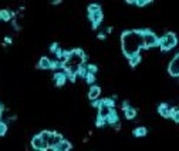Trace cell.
<instances>
[{
    "label": "cell",
    "instance_id": "obj_1",
    "mask_svg": "<svg viewBox=\"0 0 179 151\" xmlns=\"http://www.w3.org/2000/svg\"><path fill=\"white\" fill-rule=\"evenodd\" d=\"M121 49L122 54L130 59L132 56L139 54L144 49V41H142V30H125L121 34Z\"/></svg>",
    "mask_w": 179,
    "mask_h": 151
},
{
    "label": "cell",
    "instance_id": "obj_2",
    "mask_svg": "<svg viewBox=\"0 0 179 151\" xmlns=\"http://www.w3.org/2000/svg\"><path fill=\"white\" fill-rule=\"evenodd\" d=\"M176 44H178V37H176V34L173 33V31H168L165 36L159 37V49L162 50V51H169V50H172L173 47H176Z\"/></svg>",
    "mask_w": 179,
    "mask_h": 151
},
{
    "label": "cell",
    "instance_id": "obj_3",
    "mask_svg": "<svg viewBox=\"0 0 179 151\" xmlns=\"http://www.w3.org/2000/svg\"><path fill=\"white\" fill-rule=\"evenodd\" d=\"M142 41H144V49H152L159 44V37L149 29L142 30Z\"/></svg>",
    "mask_w": 179,
    "mask_h": 151
},
{
    "label": "cell",
    "instance_id": "obj_4",
    "mask_svg": "<svg viewBox=\"0 0 179 151\" xmlns=\"http://www.w3.org/2000/svg\"><path fill=\"white\" fill-rule=\"evenodd\" d=\"M88 19H90V22H91V24H93V29L95 30V29L98 27V24H101L102 19H104L102 9L100 7V9H97V10H88Z\"/></svg>",
    "mask_w": 179,
    "mask_h": 151
},
{
    "label": "cell",
    "instance_id": "obj_5",
    "mask_svg": "<svg viewBox=\"0 0 179 151\" xmlns=\"http://www.w3.org/2000/svg\"><path fill=\"white\" fill-rule=\"evenodd\" d=\"M31 147H33V150L36 151H49V144H47L46 141H43V138H41L40 136H33V138H31Z\"/></svg>",
    "mask_w": 179,
    "mask_h": 151
},
{
    "label": "cell",
    "instance_id": "obj_6",
    "mask_svg": "<svg viewBox=\"0 0 179 151\" xmlns=\"http://www.w3.org/2000/svg\"><path fill=\"white\" fill-rule=\"evenodd\" d=\"M168 73L171 77H179V53H176L175 57L171 60L168 66Z\"/></svg>",
    "mask_w": 179,
    "mask_h": 151
},
{
    "label": "cell",
    "instance_id": "obj_7",
    "mask_svg": "<svg viewBox=\"0 0 179 151\" xmlns=\"http://www.w3.org/2000/svg\"><path fill=\"white\" fill-rule=\"evenodd\" d=\"M64 140V137L61 136L60 133H56V131H51V134H50V138H49V148H54L56 145H59L60 143Z\"/></svg>",
    "mask_w": 179,
    "mask_h": 151
},
{
    "label": "cell",
    "instance_id": "obj_8",
    "mask_svg": "<svg viewBox=\"0 0 179 151\" xmlns=\"http://www.w3.org/2000/svg\"><path fill=\"white\" fill-rule=\"evenodd\" d=\"M37 68H40V70H53V60H50L49 57H41L37 63Z\"/></svg>",
    "mask_w": 179,
    "mask_h": 151
},
{
    "label": "cell",
    "instance_id": "obj_9",
    "mask_svg": "<svg viewBox=\"0 0 179 151\" xmlns=\"http://www.w3.org/2000/svg\"><path fill=\"white\" fill-rule=\"evenodd\" d=\"M158 114H159L161 117H164V118H169L171 107L166 104V103H161V104L158 105Z\"/></svg>",
    "mask_w": 179,
    "mask_h": 151
},
{
    "label": "cell",
    "instance_id": "obj_10",
    "mask_svg": "<svg viewBox=\"0 0 179 151\" xmlns=\"http://www.w3.org/2000/svg\"><path fill=\"white\" fill-rule=\"evenodd\" d=\"M112 110H114V108L108 107V105H105L104 103H102V100H101V105L98 107V116H97V117H100V118H107Z\"/></svg>",
    "mask_w": 179,
    "mask_h": 151
},
{
    "label": "cell",
    "instance_id": "obj_11",
    "mask_svg": "<svg viewBox=\"0 0 179 151\" xmlns=\"http://www.w3.org/2000/svg\"><path fill=\"white\" fill-rule=\"evenodd\" d=\"M101 96V89L98 86H91L90 87V91H88V99L91 101H95V100L100 99Z\"/></svg>",
    "mask_w": 179,
    "mask_h": 151
},
{
    "label": "cell",
    "instance_id": "obj_12",
    "mask_svg": "<svg viewBox=\"0 0 179 151\" xmlns=\"http://www.w3.org/2000/svg\"><path fill=\"white\" fill-rule=\"evenodd\" d=\"M71 148H73V144L68 140H63L59 145H56V147L53 148V151H70Z\"/></svg>",
    "mask_w": 179,
    "mask_h": 151
},
{
    "label": "cell",
    "instance_id": "obj_13",
    "mask_svg": "<svg viewBox=\"0 0 179 151\" xmlns=\"http://www.w3.org/2000/svg\"><path fill=\"white\" fill-rule=\"evenodd\" d=\"M107 124H110V126H117V124H120V118H118V114H117V110H112L111 113H110V116L107 118Z\"/></svg>",
    "mask_w": 179,
    "mask_h": 151
},
{
    "label": "cell",
    "instance_id": "obj_14",
    "mask_svg": "<svg viewBox=\"0 0 179 151\" xmlns=\"http://www.w3.org/2000/svg\"><path fill=\"white\" fill-rule=\"evenodd\" d=\"M54 80H56L57 87H63L67 81V74L65 73H54Z\"/></svg>",
    "mask_w": 179,
    "mask_h": 151
},
{
    "label": "cell",
    "instance_id": "obj_15",
    "mask_svg": "<svg viewBox=\"0 0 179 151\" xmlns=\"http://www.w3.org/2000/svg\"><path fill=\"white\" fill-rule=\"evenodd\" d=\"M14 17V12H10V10H0V20H3V22H10L12 19Z\"/></svg>",
    "mask_w": 179,
    "mask_h": 151
},
{
    "label": "cell",
    "instance_id": "obj_16",
    "mask_svg": "<svg viewBox=\"0 0 179 151\" xmlns=\"http://www.w3.org/2000/svg\"><path fill=\"white\" fill-rule=\"evenodd\" d=\"M136 114H138V111H136L134 107H131V105L128 108H125V110H124V116H125V118H127V120H134V118L136 117Z\"/></svg>",
    "mask_w": 179,
    "mask_h": 151
},
{
    "label": "cell",
    "instance_id": "obj_17",
    "mask_svg": "<svg viewBox=\"0 0 179 151\" xmlns=\"http://www.w3.org/2000/svg\"><path fill=\"white\" fill-rule=\"evenodd\" d=\"M141 54H135V56H132V57H130V59H128V62H130V66L132 68H135L136 66L139 64V63H141Z\"/></svg>",
    "mask_w": 179,
    "mask_h": 151
},
{
    "label": "cell",
    "instance_id": "obj_18",
    "mask_svg": "<svg viewBox=\"0 0 179 151\" xmlns=\"http://www.w3.org/2000/svg\"><path fill=\"white\" fill-rule=\"evenodd\" d=\"M132 134L135 137H145L146 134H148V130H146L145 127H138V128H135L132 131Z\"/></svg>",
    "mask_w": 179,
    "mask_h": 151
},
{
    "label": "cell",
    "instance_id": "obj_19",
    "mask_svg": "<svg viewBox=\"0 0 179 151\" xmlns=\"http://www.w3.org/2000/svg\"><path fill=\"white\" fill-rule=\"evenodd\" d=\"M169 118H172L175 123L179 124V108L171 107V116H169Z\"/></svg>",
    "mask_w": 179,
    "mask_h": 151
},
{
    "label": "cell",
    "instance_id": "obj_20",
    "mask_svg": "<svg viewBox=\"0 0 179 151\" xmlns=\"http://www.w3.org/2000/svg\"><path fill=\"white\" fill-rule=\"evenodd\" d=\"M87 74H88V71H87V64H83L80 68H78V73H77V77H83L85 78Z\"/></svg>",
    "mask_w": 179,
    "mask_h": 151
},
{
    "label": "cell",
    "instance_id": "obj_21",
    "mask_svg": "<svg viewBox=\"0 0 179 151\" xmlns=\"http://www.w3.org/2000/svg\"><path fill=\"white\" fill-rule=\"evenodd\" d=\"M6 133H7V124L0 120V137L6 136Z\"/></svg>",
    "mask_w": 179,
    "mask_h": 151
},
{
    "label": "cell",
    "instance_id": "obj_22",
    "mask_svg": "<svg viewBox=\"0 0 179 151\" xmlns=\"http://www.w3.org/2000/svg\"><path fill=\"white\" fill-rule=\"evenodd\" d=\"M50 134H51V131H47V130H44V131H41L38 136L43 138V141H46L47 144H49V138H50Z\"/></svg>",
    "mask_w": 179,
    "mask_h": 151
},
{
    "label": "cell",
    "instance_id": "obj_23",
    "mask_svg": "<svg viewBox=\"0 0 179 151\" xmlns=\"http://www.w3.org/2000/svg\"><path fill=\"white\" fill-rule=\"evenodd\" d=\"M102 103H104L105 105L111 107V108H115V100L114 99H104L102 100Z\"/></svg>",
    "mask_w": 179,
    "mask_h": 151
},
{
    "label": "cell",
    "instance_id": "obj_24",
    "mask_svg": "<svg viewBox=\"0 0 179 151\" xmlns=\"http://www.w3.org/2000/svg\"><path fill=\"white\" fill-rule=\"evenodd\" d=\"M87 71H88L90 74H95L97 71H98V67H97L95 64H88L87 66Z\"/></svg>",
    "mask_w": 179,
    "mask_h": 151
},
{
    "label": "cell",
    "instance_id": "obj_25",
    "mask_svg": "<svg viewBox=\"0 0 179 151\" xmlns=\"http://www.w3.org/2000/svg\"><path fill=\"white\" fill-rule=\"evenodd\" d=\"M85 80H87V83L88 84H94L95 83V74H87V77H85Z\"/></svg>",
    "mask_w": 179,
    "mask_h": 151
},
{
    "label": "cell",
    "instance_id": "obj_26",
    "mask_svg": "<svg viewBox=\"0 0 179 151\" xmlns=\"http://www.w3.org/2000/svg\"><path fill=\"white\" fill-rule=\"evenodd\" d=\"M105 124H107V120H105V118H100V117H97V121H95V126L98 127H104Z\"/></svg>",
    "mask_w": 179,
    "mask_h": 151
},
{
    "label": "cell",
    "instance_id": "obj_27",
    "mask_svg": "<svg viewBox=\"0 0 179 151\" xmlns=\"http://www.w3.org/2000/svg\"><path fill=\"white\" fill-rule=\"evenodd\" d=\"M152 2H145V0H136V6L138 7H144L146 4H151Z\"/></svg>",
    "mask_w": 179,
    "mask_h": 151
},
{
    "label": "cell",
    "instance_id": "obj_28",
    "mask_svg": "<svg viewBox=\"0 0 179 151\" xmlns=\"http://www.w3.org/2000/svg\"><path fill=\"white\" fill-rule=\"evenodd\" d=\"M57 50H59V44H57V43H53L51 46H50V51H51V53H54V54H56Z\"/></svg>",
    "mask_w": 179,
    "mask_h": 151
},
{
    "label": "cell",
    "instance_id": "obj_29",
    "mask_svg": "<svg viewBox=\"0 0 179 151\" xmlns=\"http://www.w3.org/2000/svg\"><path fill=\"white\" fill-rule=\"evenodd\" d=\"M13 43V39H12V37H10V36H6V37H4V44H6V46H7V44H12Z\"/></svg>",
    "mask_w": 179,
    "mask_h": 151
},
{
    "label": "cell",
    "instance_id": "obj_30",
    "mask_svg": "<svg viewBox=\"0 0 179 151\" xmlns=\"http://www.w3.org/2000/svg\"><path fill=\"white\" fill-rule=\"evenodd\" d=\"M91 103H93V107H95V108H98L101 105V100H95V101H91Z\"/></svg>",
    "mask_w": 179,
    "mask_h": 151
},
{
    "label": "cell",
    "instance_id": "obj_31",
    "mask_svg": "<svg viewBox=\"0 0 179 151\" xmlns=\"http://www.w3.org/2000/svg\"><path fill=\"white\" fill-rule=\"evenodd\" d=\"M128 107H130V103H128V101H124V103H122V111L125 110V108H128Z\"/></svg>",
    "mask_w": 179,
    "mask_h": 151
},
{
    "label": "cell",
    "instance_id": "obj_32",
    "mask_svg": "<svg viewBox=\"0 0 179 151\" xmlns=\"http://www.w3.org/2000/svg\"><path fill=\"white\" fill-rule=\"evenodd\" d=\"M13 27H14V30H17V31H19V30H20V26H19V24H17V23H16V22H14V20H13Z\"/></svg>",
    "mask_w": 179,
    "mask_h": 151
},
{
    "label": "cell",
    "instance_id": "obj_33",
    "mask_svg": "<svg viewBox=\"0 0 179 151\" xmlns=\"http://www.w3.org/2000/svg\"><path fill=\"white\" fill-rule=\"evenodd\" d=\"M98 39L100 40H105V33H98Z\"/></svg>",
    "mask_w": 179,
    "mask_h": 151
},
{
    "label": "cell",
    "instance_id": "obj_34",
    "mask_svg": "<svg viewBox=\"0 0 179 151\" xmlns=\"http://www.w3.org/2000/svg\"><path fill=\"white\" fill-rule=\"evenodd\" d=\"M3 111H4V107H3V104H0V118L3 117Z\"/></svg>",
    "mask_w": 179,
    "mask_h": 151
},
{
    "label": "cell",
    "instance_id": "obj_35",
    "mask_svg": "<svg viewBox=\"0 0 179 151\" xmlns=\"http://www.w3.org/2000/svg\"><path fill=\"white\" fill-rule=\"evenodd\" d=\"M112 30H114V29H112V27H108V29H107V30H105V33H107V34H110V33H112Z\"/></svg>",
    "mask_w": 179,
    "mask_h": 151
}]
</instances>
